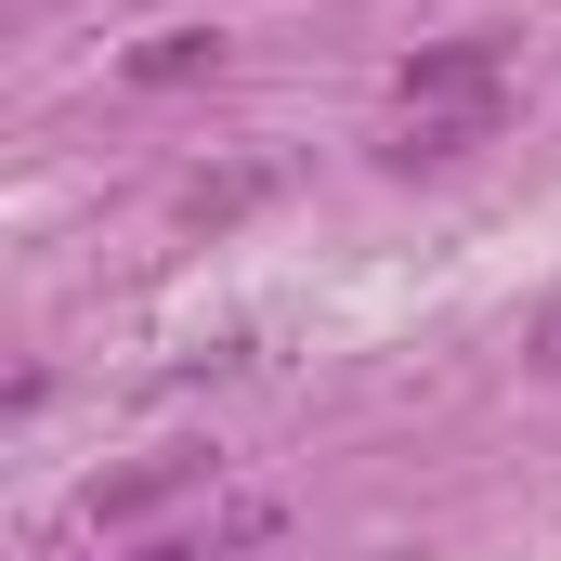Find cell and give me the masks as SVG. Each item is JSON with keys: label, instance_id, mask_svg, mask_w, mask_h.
I'll use <instances>...</instances> for the list:
<instances>
[{"label": "cell", "instance_id": "obj_1", "mask_svg": "<svg viewBox=\"0 0 561 561\" xmlns=\"http://www.w3.org/2000/svg\"><path fill=\"white\" fill-rule=\"evenodd\" d=\"M209 483H222V457H209V444H157V457H131V470H92L79 523H92V536H131V523H157V510L209 496Z\"/></svg>", "mask_w": 561, "mask_h": 561}, {"label": "cell", "instance_id": "obj_2", "mask_svg": "<svg viewBox=\"0 0 561 561\" xmlns=\"http://www.w3.org/2000/svg\"><path fill=\"white\" fill-rule=\"evenodd\" d=\"M419 105H510V39H431L392 66V118H419Z\"/></svg>", "mask_w": 561, "mask_h": 561}, {"label": "cell", "instance_id": "obj_3", "mask_svg": "<svg viewBox=\"0 0 561 561\" xmlns=\"http://www.w3.org/2000/svg\"><path fill=\"white\" fill-rule=\"evenodd\" d=\"M496 118H510V105H419V118H392L379 157H392V170H457L470 144H496Z\"/></svg>", "mask_w": 561, "mask_h": 561}, {"label": "cell", "instance_id": "obj_4", "mask_svg": "<svg viewBox=\"0 0 561 561\" xmlns=\"http://www.w3.org/2000/svg\"><path fill=\"white\" fill-rule=\"evenodd\" d=\"M209 66H222V26H157V39L118 53V79H131V92H183V79H209Z\"/></svg>", "mask_w": 561, "mask_h": 561}, {"label": "cell", "instance_id": "obj_5", "mask_svg": "<svg viewBox=\"0 0 561 561\" xmlns=\"http://www.w3.org/2000/svg\"><path fill=\"white\" fill-rule=\"evenodd\" d=\"M262 196H275V157H236V170H196V183H183V222L222 236V222H249Z\"/></svg>", "mask_w": 561, "mask_h": 561}, {"label": "cell", "instance_id": "obj_6", "mask_svg": "<svg viewBox=\"0 0 561 561\" xmlns=\"http://www.w3.org/2000/svg\"><path fill=\"white\" fill-rule=\"evenodd\" d=\"M249 536H275V510L249 496V510H222V523H196V536H144L131 561H222V549H249Z\"/></svg>", "mask_w": 561, "mask_h": 561}, {"label": "cell", "instance_id": "obj_7", "mask_svg": "<svg viewBox=\"0 0 561 561\" xmlns=\"http://www.w3.org/2000/svg\"><path fill=\"white\" fill-rule=\"evenodd\" d=\"M523 353H536V366H561V300L536 313V327H523Z\"/></svg>", "mask_w": 561, "mask_h": 561}, {"label": "cell", "instance_id": "obj_8", "mask_svg": "<svg viewBox=\"0 0 561 561\" xmlns=\"http://www.w3.org/2000/svg\"><path fill=\"white\" fill-rule=\"evenodd\" d=\"M379 561H419V549H379Z\"/></svg>", "mask_w": 561, "mask_h": 561}]
</instances>
